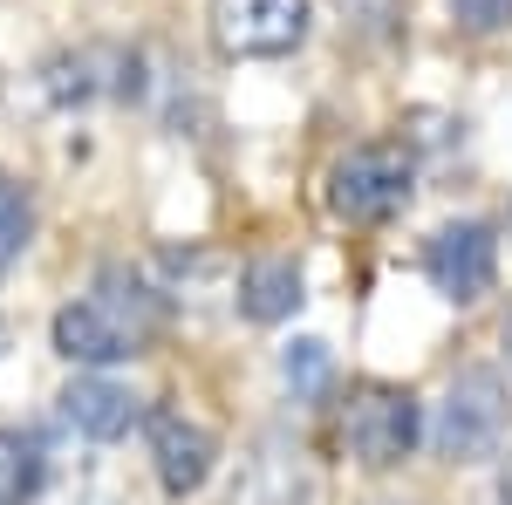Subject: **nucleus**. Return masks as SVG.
I'll return each instance as SVG.
<instances>
[{"label":"nucleus","mask_w":512,"mask_h":505,"mask_svg":"<svg viewBox=\"0 0 512 505\" xmlns=\"http://www.w3.org/2000/svg\"><path fill=\"white\" fill-rule=\"evenodd\" d=\"M158 328H164L158 287H151L144 273H130V267H103L82 301H69V308L55 314V349L69 355V362L103 369V362L144 355L158 342Z\"/></svg>","instance_id":"f257e3e1"},{"label":"nucleus","mask_w":512,"mask_h":505,"mask_svg":"<svg viewBox=\"0 0 512 505\" xmlns=\"http://www.w3.org/2000/svg\"><path fill=\"white\" fill-rule=\"evenodd\" d=\"M512 424V389L499 369H458L444 396H437V417H431V444L444 465H485L499 458Z\"/></svg>","instance_id":"f03ea898"},{"label":"nucleus","mask_w":512,"mask_h":505,"mask_svg":"<svg viewBox=\"0 0 512 505\" xmlns=\"http://www.w3.org/2000/svg\"><path fill=\"white\" fill-rule=\"evenodd\" d=\"M335 437H342L349 465L396 471L410 451H417V437H424V410H417L410 389H396V383H355L349 396H342Z\"/></svg>","instance_id":"7ed1b4c3"},{"label":"nucleus","mask_w":512,"mask_h":505,"mask_svg":"<svg viewBox=\"0 0 512 505\" xmlns=\"http://www.w3.org/2000/svg\"><path fill=\"white\" fill-rule=\"evenodd\" d=\"M226 505H321V465L294 430H260L233 458Z\"/></svg>","instance_id":"20e7f679"},{"label":"nucleus","mask_w":512,"mask_h":505,"mask_svg":"<svg viewBox=\"0 0 512 505\" xmlns=\"http://www.w3.org/2000/svg\"><path fill=\"white\" fill-rule=\"evenodd\" d=\"M205 28L226 62H280L308 41V0H212Z\"/></svg>","instance_id":"39448f33"},{"label":"nucleus","mask_w":512,"mask_h":505,"mask_svg":"<svg viewBox=\"0 0 512 505\" xmlns=\"http://www.w3.org/2000/svg\"><path fill=\"white\" fill-rule=\"evenodd\" d=\"M328 205H335L342 219H355V226H376V219L403 212V205H410V157L383 151V144L349 151L328 171Z\"/></svg>","instance_id":"423d86ee"},{"label":"nucleus","mask_w":512,"mask_h":505,"mask_svg":"<svg viewBox=\"0 0 512 505\" xmlns=\"http://www.w3.org/2000/svg\"><path fill=\"white\" fill-rule=\"evenodd\" d=\"M424 273L444 301H485L492 280H499V233L478 226V219H458V226H437L431 246H424Z\"/></svg>","instance_id":"0eeeda50"},{"label":"nucleus","mask_w":512,"mask_h":505,"mask_svg":"<svg viewBox=\"0 0 512 505\" xmlns=\"http://www.w3.org/2000/svg\"><path fill=\"white\" fill-rule=\"evenodd\" d=\"M144 430H151V465H158V485L171 492V499H192L198 485L212 478V465H219V437L198 424V417H185V410H151Z\"/></svg>","instance_id":"6e6552de"},{"label":"nucleus","mask_w":512,"mask_h":505,"mask_svg":"<svg viewBox=\"0 0 512 505\" xmlns=\"http://www.w3.org/2000/svg\"><path fill=\"white\" fill-rule=\"evenodd\" d=\"M62 417H69V430L96 437V444H117V437H130V424L144 417V403L123 383H110V376H76V383L62 389Z\"/></svg>","instance_id":"1a4fd4ad"},{"label":"nucleus","mask_w":512,"mask_h":505,"mask_svg":"<svg viewBox=\"0 0 512 505\" xmlns=\"http://www.w3.org/2000/svg\"><path fill=\"white\" fill-rule=\"evenodd\" d=\"M301 308V267L294 260H253L239 273V314L246 321H287Z\"/></svg>","instance_id":"9d476101"},{"label":"nucleus","mask_w":512,"mask_h":505,"mask_svg":"<svg viewBox=\"0 0 512 505\" xmlns=\"http://www.w3.org/2000/svg\"><path fill=\"white\" fill-rule=\"evenodd\" d=\"M41 444L28 430H0V505H28L41 492Z\"/></svg>","instance_id":"9b49d317"},{"label":"nucleus","mask_w":512,"mask_h":505,"mask_svg":"<svg viewBox=\"0 0 512 505\" xmlns=\"http://www.w3.org/2000/svg\"><path fill=\"white\" fill-rule=\"evenodd\" d=\"M280 376H287V389H294L301 403H315V396H328V383H335V355H328V342L301 335L294 349L280 355Z\"/></svg>","instance_id":"f8f14e48"},{"label":"nucleus","mask_w":512,"mask_h":505,"mask_svg":"<svg viewBox=\"0 0 512 505\" xmlns=\"http://www.w3.org/2000/svg\"><path fill=\"white\" fill-rule=\"evenodd\" d=\"M28 233H35V198L0 171V273L28 253Z\"/></svg>","instance_id":"ddd939ff"},{"label":"nucleus","mask_w":512,"mask_h":505,"mask_svg":"<svg viewBox=\"0 0 512 505\" xmlns=\"http://www.w3.org/2000/svg\"><path fill=\"white\" fill-rule=\"evenodd\" d=\"M451 14H458L465 35H499V28H512V0H451Z\"/></svg>","instance_id":"4468645a"},{"label":"nucleus","mask_w":512,"mask_h":505,"mask_svg":"<svg viewBox=\"0 0 512 505\" xmlns=\"http://www.w3.org/2000/svg\"><path fill=\"white\" fill-rule=\"evenodd\" d=\"M0 349H7V321H0Z\"/></svg>","instance_id":"2eb2a0df"},{"label":"nucleus","mask_w":512,"mask_h":505,"mask_svg":"<svg viewBox=\"0 0 512 505\" xmlns=\"http://www.w3.org/2000/svg\"><path fill=\"white\" fill-rule=\"evenodd\" d=\"M499 505H512V492H506V499H499Z\"/></svg>","instance_id":"dca6fc26"},{"label":"nucleus","mask_w":512,"mask_h":505,"mask_svg":"<svg viewBox=\"0 0 512 505\" xmlns=\"http://www.w3.org/2000/svg\"><path fill=\"white\" fill-rule=\"evenodd\" d=\"M376 505H396V499H376Z\"/></svg>","instance_id":"f3484780"},{"label":"nucleus","mask_w":512,"mask_h":505,"mask_svg":"<svg viewBox=\"0 0 512 505\" xmlns=\"http://www.w3.org/2000/svg\"><path fill=\"white\" fill-rule=\"evenodd\" d=\"M506 226H512V212H506Z\"/></svg>","instance_id":"a211bd4d"},{"label":"nucleus","mask_w":512,"mask_h":505,"mask_svg":"<svg viewBox=\"0 0 512 505\" xmlns=\"http://www.w3.org/2000/svg\"><path fill=\"white\" fill-rule=\"evenodd\" d=\"M506 342H512V335H506Z\"/></svg>","instance_id":"6ab92c4d"}]
</instances>
